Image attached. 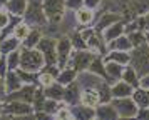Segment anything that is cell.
Instances as JSON below:
<instances>
[{
  "instance_id": "9a60e30c",
  "label": "cell",
  "mask_w": 149,
  "mask_h": 120,
  "mask_svg": "<svg viewBox=\"0 0 149 120\" xmlns=\"http://www.w3.org/2000/svg\"><path fill=\"white\" fill-rule=\"evenodd\" d=\"M87 48H89L92 53H95V55H102V57H104V55L109 52L107 42L104 40L102 33H97V32H94L91 37H89V40H87Z\"/></svg>"
},
{
  "instance_id": "7dc6e473",
  "label": "cell",
  "mask_w": 149,
  "mask_h": 120,
  "mask_svg": "<svg viewBox=\"0 0 149 120\" xmlns=\"http://www.w3.org/2000/svg\"><path fill=\"white\" fill-rule=\"evenodd\" d=\"M0 100L5 102L7 100V88H5V79L0 75Z\"/></svg>"
},
{
  "instance_id": "f5cc1de1",
  "label": "cell",
  "mask_w": 149,
  "mask_h": 120,
  "mask_svg": "<svg viewBox=\"0 0 149 120\" xmlns=\"http://www.w3.org/2000/svg\"><path fill=\"white\" fill-rule=\"evenodd\" d=\"M8 0H0V7H5V3H7Z\"/></svg>"
},
{
  "instance_id": "30bf717a",
  "label": "cell",
  "mask_w": 149,
  "mask_h": 120,
  "mask_svg": "<svg viewBox=\"0 0 149 120\" xmlns=\"http://www.w3.org/2000/svg\"><path fill=\"white\" fill-rule=\"evenodd\" d=\"M124 17L121 13L112 12V10H102L101 13H97V20H95V23L92 27H94V30L97 33H102L109 25H112V23H116V22H119Z\"/></svg>"
},
{
  "instance_id": "836d02e7",
  "label": "cell",
  "mask_w": 149,
  "mask_h": 120,
  "mask_svg": "<svg viewBox=\"0 0 149 120\" xmlns=\"http://www.w3.org/2000/svg\"><path fill=\"white\" fill-rule=\"evenodd\" d=\"M77 79V70L72 68V67H65V68H61V72L57 75V82L62 83V85H69L70 82H74Z\"/></svg>"
},
{
  "instance_id": "681fc988",
  "label": "cell",
  "mask_w": 149,
  "mask_h": 120,
  "mask_svg": "<svg viewBox=\"0 0 149 120\" xmlns=\"http://www.w3.org/2000/svg\"><path fill=\"white\" fill-rule=\"evenodd\" d=\"M141 85L146 87V88H149V73L144 75V77H141Z\"/></svg>"
},
{
  "instance_id": "b9f144b4",
  "label": "cell",
  "mask_w": 149,
  "mask_h": 120,
  "mask_svg": "<svg viewBox=\"0 0 149 120\" xmlns=\"http://www.w3.org/2000/svg\"><path fill=\"white\" fill-rule=\"evenodd\" d=\"M8 22H10V13H8V10L5 7H0V28L3 30L8 25Z\"/></svg>"
},
{
  "instance_id": "f907efd6",
  "label": "cell",
  "mask_w": 149,
  "mask_h": 120,
  "mask_svg": "<svg viewBox=\"0 0 149 120\" xmlns=\"http://www.w3.org/2000/svg\"><path fill=\"white\" fill-rule=\"evenodd\" d=\"M146 43L149 45V30H146Z\"/></svg>"
},
{
  "instance_id": "6da1fadb",
  "label": "cell",
  "mask_w": 149,
  "mask_h": 120,
  "mask_svg": "<svg viewBox=\"0 0 149 120\" xmlns=\"http://www.w3.org/2000/svg\"><path fill=\"white\" fill-rule=\"evenodd\" d=\"M44 65H45V59L37 47L35 48L20 47V68L30 72H40Z\"/></svg>"
},
{
  "instance_id": "f546056e",
  "label": "cell",
  "mask_w": 149,
  "mask_h": 120,
  "mask_svg": "<svg viewBox=\"0 0 149 120\" xmlns=\"http://www.w3.org/2000/svg\"><path fill=\"white\" fill-rule=\"evenodd\" d=\"M87 70H91V72H94L95 75H99V77H102V79L107 80L106 62H104V57H102V55H95L94 59H92V62H91V65H89Z\"/></svg>"
},
{
  "instance_id": "816d5d0a",
  "label": "cell",
  "mask_w": 149,
  "mask_h": 120,
  "mask_svg": "<svg viewBox=\"0 0 149 120\" xmlns=\"http://www.w3.org/2000/svg\"><path fill=\"white\" fill-rule=\"evenodd\" d=\"M2 108H3V102L0 100V119H2Z\"/></svg>"
},
{
  "instance_id": "f1b7e54d",
  "label": "cell",
  "mask_w": 149,
  "mask_h": 120,
  "mask_svg": "<svg viewBox=\"0 0 149 120\" xmlns=\"http://www.w3.org/2000/svg\"><path fill=\"white\" fill-rule=\"evenodd\" d=\"M27 5H29V0H8L5 3V8L8 10L10 15H20V17H24V13L27 10Z\"/></svg>"
},
{
  "instance_id": "7402d4cb",
  "label": "cell",
  "mask_w": 149,
  "mask_h": 120,
  "mask_svg": "<svg viewBox=\"0 0 149 120\" xmlns=\"http://www.w3.org/2000/svg\"><path fill=\"white\" fill-rule=\"evenodd\" d=\"M70 110H72V119H75V120H91V119H95V108H92V107L77 103V105L70 107Z\"/></svg>"
},
{
  "instance_id": "7a4b0ae2",
  "label": "cell",
  "mask_w": 149,
  "mask_h": 120,
  "mask_svg": "<svg viewBox=\"0 0 149 120\" xmlns=\"http://www.w3.org/2000/svg\"><path fill=\"white\" fill-rule=\"evenodd\" d=\"M24 20H25L30 27L44 28V27L47 25L49 19H47V15H45L42 0H29L27 10L24 13Z\"/></svg>"
},
{
  "instance_id": "d4e9b609",
  "label": "cell",
  "mask_w": 149,
  "mask_h": 120,
  "mask_svg": "<svg viewBox=\"0 0 149 120\" xmlns=\"http://www.w3.org/2000/svg\"><path fill=\"white\" fill-rule=\"evenodd\" d=\"M107 47H109V50H122V52H131L134 48L132 47V42L129 40V37L126 33L121 35V37H117L112 42H107Z\"/></svg>"
},
{
  "instance_id": "ac0fdd59",
  "label": "cell",
  "mask_w": 149,
  "mask_h": 120,
  "mask_svg": "<svg viewBox=\"0 0 149 120\" xmlns=\"http://www.w3.org/2000/svg\"><path fill=\"white\" fill-rule=\"evenodd\" d=\"M95 119L99 120H116L119 119V113L112 105V102H106V103H99L95 107Z\"/></svg>"
},
{
  "instance_id": "ab89813d",
  "label": "cell",
  "mask_w": 149,
  "mask_h": 120,
  "mask_svg": "<svg viewBox=\"0 0 149 120\" xmlns=\"http://www.w3.org/2000/svg\"><path fill=\"white\" fill-rule=\"evenodd\" d=\"M129 37V40L132 42V47H139L146 43V32L144 30H134L131 33H126Z\"/></svg>"
},
{
  "instance_id": "7bdbcfd3",
  "label": "cell",
  "mask_w": 149,
  "mask_h": 120,
  "mask_svg": "<svg viewBox=\"0 0 149 120\" xmlns=\"http://www.w3.org/2000/svg\"><path fill=\"white\" fill-rule=\"evenodd\" d=\"M65 7H67V10L77 12L79 8L84 7V0H65Z\"/></svg>"
},
{
  "instance_id": "603a6c76",
  "label": "cell",
  "mask_w": 149,
  "mask_h": 120,
  "mask_svg": "<svg viewBox=\"0 0 149 120\" xmlns=\"http://www.w3.org/2000/svg\"><path fill=\"white\" fill-rule=\"evenodd\" d=\"M106 62V60H104ZM126 65H121L117 62H106V72H107V82L112 85L114 82L122 79V72H124Z\"/></svg>"
},
{
  "instance_id": "52a82bcc",
  "label": "cell",
  "mask_w": 149,
  "mask_h": 120,
  "mask_svg": "<svg viewBox=\"0 0 149 120\" xmlns=\"http://www.w3.org/2000/svg\"><path fill=\"white\" fill-rule=\"evenodd\" d=\"M112 105L119 113V119H136V113L139 110L137 103L132 97H122V99H112Z\"/></svg>"
},
{
  "instance_id": "ba28073f",
  "label": "cell",
  "mask_w": 149,
  "mask_h": 120,
  "mask_svg": "<svg viewBox=\"0 0 149 120\" xmlns=\"http://www.w3.org/2000/svg\"><path fill=\"white\" fill-rule=\"evenodd\" d=\"M44 3V10L50 23H61L62 15L67 10L65 7V0H42Z\"/></svg>"
},
{
  "instance_id": "d6a6232c",
  "label": "cell",
  "mask_w": 149,
  "mask_h": 120,
  "mask_svg": "<svg viewBox=\"0 0 149 120\" xmlns=\"http://www.w3.org/2000/svg\"><path fill=\"white\" fill-rule=\"evenodd\" d=\"M122 80H126L129 85H132L134 88L141 85V77H139V73L136 72V68L131 67V65H126L124 72H122Z\"/></svg>"
},
{
  "instance_id": "8d00e7d4",
  "label": "cell",
  "mask_w": 149,
  "mask_h": 120,
  "mask_svg": "<svg viewBox=\"0 0 149 120\" xmlns=\"http://www.w3.org/2000/svg\"><path fill=\"white\" fill-rule=\"evenodd\" d=\"M30 30H32V27L29 25L25 20H22L20 23H19V25L14 28V32H12V33H14V35H15L19 40H20V42H24V40L27 39V35L30 33Z\"/></svg>"
},
{
  "instance_id": "2e32d148",
  "label": "cell",
  "mask_w": 149,
  "mask_h": 120,
  "mask_svg": "<svg viewBox=\"0 0 149 120\" xmlns=\"http://www.w3.org/2000/svg\"><path fill=\"white\" fill-rule=\"evenodd\" d=\"M75 17H77V22H79V28H86V27H91L95 23L97 12L92 10V8H87V7H82L75 12Z\"/></svg>"
},
{
  "instance_id": "7c38bea8",
  "label": "cell",
  "mask_w": 149,
  "mask_h": 120,
  "mask_svg": "<svg viewBox=\"0 0 149 120\" xmlns=\"http://www.w3.org/2000/svg\"><path fill=\"white\" fill-rule=\"evenodd\" d=\"M79 28V22L75 17L74 10H65L62 15V20L59 23V37L61 35H70V33Z\"/></svg>"
},
{
  "instance_id": "e575fe53",
  "label": "cell",
  "mask_w": 149,
  "mask_h": 120,
  "mask_svg": "<svg viewBox=\"0 0 149 120\" xmlns=\"http://www.w3.org/2000/svg\"><path fill=\"white\" fill-rule=\"evenodd\" d=\"M111 83H109L107 80H104L101 82V85L97 87L95 90L99 93V99H101V103H106V102H111L112 100V90H111Z\"/></svg>"
},
{
  "instance_id": "d6986e66",
  "label": "cell",
  "mask_w": 149,
  "mask_h": 120,
  "mask_svg": "<svg viewBox=\"0 0 149 120\" xmlns=\"http://www.w3.org/2000/svg\"><path fill=\"white\" fill-rule=\"evenodd\" d=\"M81 92L82 88L81 85L77 83V80L74 82H70L69 85H65V93H64V100L67 102L69 105H77V103H81Z\"/></svg>"
},
{
  "instance_id": "f6af8a7d",
  "label": "cell",
  "mask_w": 149,
  "mask_h": 120,
  "mask_svg": "<svg viewBox=\"0 0 149 120\" xmlns=\"http://www.w3.org/2000/svg\"><path fill=\"white\" fill-rule=\"evenodd\" d=\"M139 25H141V30H149V12H146L144 15H139Z\"/></svg>"
},
{
  "instance_id": "ee69618b",
  "label": "cell",
  "mask_w": 149,
  "mask_h": 120,
  "mask_svg": "<svg viewBox=\"0 0 149 120\" xmlns=\"http://www.w3.org/2000/svg\"><path fill=\"white\" fill-rule=\"evenodd\" d=\"M102 5H104V0H84V7L92 8V10H97Z\"/></svg>"
},
{
  "instance_id": "484cf974",
  "label": "cell",
  "mask_w": 149,
  "mask_h": 120,
  "mask_svg": "<svg viewBox=\"0 0 149 120\" xmlns=\"http://www.w3.org/2000/svg\"><path fill=\"white\" fill-rule=\"evenodd\" d=\"M81 103L95 108V107L101 103V99H99L97 90H94V88H86V90H82L81 92Z\"/></svg>"
},
{
  "instance_id": "4fadbf2b",
  "label": "cell",
  "mask_w": 149,
  "mask_h": 120,
  "mask_svg": "<svg viewBox=\"0 0 149 120\" xmlns=\"http://www.w3.org/2000/svg\"><path fill=\"white\" fill-rule=\"evenodd\" d=\"M35 90H37V83H24L19 90L7 93V100H22V102L32 103Z\"/></svg>"
},
{
  "instance_id": "4316f807",
  "label": "cell",
  "mask_w": 149,
  "mask_h": 120,
  "mask_svg": "<svg viewBox=\"0 0 149 120\" xmlns=\"http://www.w3.org/2000/svg\"><path fill=\"white\" fill-rule=\"evenodd\" d=\"M5 88H7V93L10 92H15V90H19L24 83H22L20 77H19V73H17V70H8L7 73H5Z\"/></svg>"
},
{
  "instance_id": "8fae6325",
  "label": "cell",
  "mask_w": 149,
  "mask_h": 120,
  "mask_svg": "<svg viewBox=\"0 0 149 120\" xmlns=\"http://www.w3.org/2000/svg\"><path fill=\"white\" fill-rule=\"evenodd\" d=\"M77 83L81 85L82 90H86V88H97V87L101 85V82H104L106 79H102L99 75H95L94 72H91V70H82V72H77Z\"/></svg>"
},
{
  "instance_id": "5bb4252c",
  "label": "cell",
  "mask_w": 149,
  "mask_h": 120,
  "mask_svg": "<svg viewBox=\"0 0 149 120\" xmlns=\"http://www.w3.org/2000/svg\"><path fill=\"white\" fill-rule=\"evenodd\" d=\"M61 72L59 65H44L42 70L39 72V79H37V85L40 87H49L52 85L55 80H57V75Z\"/></svg>"
},
{
  "instance_id": "f35d334b",
  "label": "cell",
  "mask_w": 149,
  "mask_h": 120,
  "mask_svg": "<svg viewBox=\"0 0 149 120\" xmlns=\"http://www.w3.org/2000/svg\"><path fill=\"white\" fill-rule=\"evenodd\" d=\"M5 59H7L8 70H17V68L20 67V48L10 52L8 55H5Z\"/></svg>"
},
{
  "instance_id": "5b68a950",
  "label": "cell",
  "mask_w": 149,
  "mask_h": 120,
  "mask_svg": "<svg viewBox=\"0 0 149 120\" xmlns=\"http://www.w3.org/2000/svg\"><path fill=\"white\" fill-rule=\"evenodd\" d=\"M37 48L42 52L45 59V65H57V39L44 35L40 42L37 43Z\"/></svg>"
},
{
  "instance_id": "bcb514c9",
  "label": "cell",
  "mask_w": 149,
  "mask_h": 120,
  "mask_svg": "<svg viewBox=\"0 0 149 120\" xmlns=\"http://www.w3.org/2000/svg\"><path fill=\"white\" fill-rule=\"evenodd\" d=\"M136 119L139 120H149V107H141L137 113H136Z\"/></svg>"
},
{
  "instance_id": "ffe728a7",
  "label": "cell",
  "mask_w": 149,
  "mask_h": 120,
  "mask_svg": "<svg viewBox=\"0 0 149 120\" xmlns=\"http://www.w3.org/2000/svg\"><path fill=\"white\" fill-rule=\"evenodd\" d=\"M112 90V99H122V97H132V92H134V87L129 85L126 80H117L112 83L111 87Z\"/></svg>"
},
{
  "instance_id": "9c48e42d",
  "label": "cell",
  "mask_w": 149,
  "mask_h": 120,
  "mask_svg": "<svg viewBox=\"0 0 149 120\" xmlns=\"http://www.w3.org/2000/svg\"><path fill=\"white\" fill-rule=\"evenodd\" d=\"M72 50H74V47H72V42H70L69 35L57 37V65H59V68L67 67Z\"/></svg>"
},
{
  "instance_id": "44dd1931",
  "label": "cell",
  "mask_w": 149,
  "mask_h": 120,
  "mask_svg": "<svg viewBox=\"0 0 149 120\" xmlns=\"http://www.w3.org/2000/svg\"><path fill=\"white\" fill-rule=\"evenodd\" d=\"M20 47H22V42L14 33H10V35H7V37H3L0 40V55H8L14 50H19Z\"/></svg>"
},
{
  "instance_id": "1f68e13d",
  "label": "cell",
  "mask_w": 149,
  "mask_h": 120,
  "mask_svg": "<svg viewBox=\"0 0 149 120\" xmlns=\"http://www.w3.org/2000/svg\"><path fill=\"white\" fill-rule=\"evenodd\" d=\"M42 37H44L42 28H39V27H32V30H30V33L27 35V39L22 42V47H27V48H35V47H37V43L40 42Z\"/></svg>"
},
{
  "instance_id": "cb8c5ba5",
  "label": "cell",
  "mask_w": 149,
  "mask_h": 120,
  "mask_svg": "<svg viewBox=\"0 0 149 120\" xmlns=\"http://www.w3.org/2000/svg\"><path fill=\"white\" fill-rule=\"evenodd\" d=\"M106 62H117L121 65H129L131 62V52H122V50H109L104 55Z\"/></svg>"
},
{
  "instance_id": "e0dca14e",
  "label": "cell",
  "mask_w": 149,
  "mask_h": 120,
  "mask_svg": "<svg viewBox=\"0 0 149 120\" xmlns=\"http://www.w3.org/2000/svg\"><path fill=\"white\" fill-rule=\"evenodd\" d=\"M126 22H127V20L122 19V20H119V22L112 23V25H109L107 28L102 32L104 40H106V42H112V40H116L117 37L124 35V33H126Z\"/></svg>"
},
{
  "instance_id": "60d3db41",
  "label": "cell",
  "mask_w": 149,
  "mask_h": 120,
  "mask_svg": "<svg viewBox=\"0 0 149 120\" xmlns=\"http://www.w3.org/2000/svg\"><path fill=\"white\" fill-rule=\"evenodd\" d=\"M54 119H59V120H69L72 119V110H70V105L65 103V105H62L57 112H55Z\"/></svg>"
},
{
  "instance_id": "db71d44e",
  "label": "cell",
  "mask_w": 149,
  "mask_h": 120,
  "mask_svg": "<svg viewBox=\"0 0 149 120\" xmlns=\"http://www.w3.org/2000/svg\"><path fill=\"white\" fill-rule=\"evenodd\" d=\"M0 40H2V28H0Z\"/></svg>"
},
{
  "instance_id": "74e56055",
  "label": "cell",
  "mask_w": 149,
  "mask_h": 120,
  "mask_svg": "<svg viewBox=\"0 0 149 120\" xmlns=\"http://www.w3.org/2000/svg\"><path fill=\"white\" fill-rule=\"evenodd\" d=\"M17 73L20 77L22 83H37V79H39V72H30V70H24V68H17Z\"/></svg>"
},
{
  "instance_id": "83f0119b",
  "label": "cell",
  "mask_w": 149,
  "mask_h": 120,
  "mask_svg": "<svg viewBox=\"0 0 149 120\" xmlns=\"http://www.w3.org/2000/svg\"><path fill=\"white\" fill-rule=\"evenodd\" d=\"M44 93L47 99H54V100H64V93H65V85L59 83L55 80L52 85L44 87Z\"/></svg>"
},
{
  "instance_id": "c3c4849f",
  "label": "cell",
  "mask_w": 149,
  "mask_h": 120,
  "mask_svg": "<svg viewBox=\"0 0 149 120\" xmlns=\"http://www.w3.org/2000/svg\"><path fill=\"white\" fill-rule=\"evenodd\" d=\"M8 72V65H7V59L5 55H0V75L5 77V73Z\"/></svg>"
},
{
  "instance_id": "4dcf8cb0",
  "label": "cell",
  "mask_w": 149,
  "mask_h": 120,
  "mask_svg": "<svg viewBox=\"0 0 149 120\" xmlns=\"http://www.w3.org/2000/svg\"><path fill=\"white\" fill-rule=\"evenodd\" d=\"M132 99L134 102L137 103V107L141 108V107H149V88L146 87H136L134 92H132Z\"/></svg>"
},
{
  "instance_id": "3957f363",
  "label": "cell",
  "mask_w": 149,
  "mask_h": 120,
  "mask_svg": "<svg viewBox=\"0 0 149 120\" xmlns=\"http://www.w3.org/2000/svg\"><path fill=\"white\" fill-rule=\"evenodd\" d=\"M34 105L29 102H22V100H5L3 102V108H2V117H19V119H25V117H34Z\"/></svg>"
},
{
  "instance_id": "8992f818",
  "label": "cell",
  "mask_w": 149,
  "mask_h": 120,
  "mask_svg": "<svg viewBox=\"0 0 149 120\" xmlns=\"http://www.w3.org/2000/svg\"><path fill=\"white\" fill-rule=\"evenodd\" d=\"M94 57H95V53H92L89 48H84V50H72L67 67H72V68H75L77 72L87 70Z\"/></svg>"
},
{
  "instance_id": "277c9868",
  "label": "cell",
  "mask_w": 149,
  "mask_h": 120,
  "mask_svg": "<svg viewBox=\"0 0 149 120\" xmlns=\"http://www.w3.org/2000/svg\"><path fill=\"white\" fill-rule=\"evenodd\" d=\"M129 65L134 67L136 72L139 73V77H144L149 73V45L144 43V45L134 47L131 50V62Z\"/></svg>"
},
{
  "instance_id": "d590c367",
  "label": "cell",
  "mask_w": 149,
  "mask_h": 120,
  "mask_svg": "<svg viewBox=\"0 0 149 120\" xmlns=\"http://www.w3.org/2000/svg\"><path fill=\"white\" fill-rule=\"evenodd\" d=\"M69 37H70V42H72L74 50H84V48H87V42H86V39L82 37V32L79 30V28L74 30Z\"/></svg>"
}]
</instances>
